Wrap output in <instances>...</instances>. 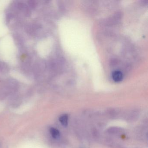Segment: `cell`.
I'll return each instance as SVG.
<instances>
[{
  "label": "cell",
  "mask_w": 148,
  "mask_h": 148,
  "mask_svg": "<svg viewBox=\"0 0 148 148\" xmlns=\"http://www.w3.org/2000/svg\"><path fill=\"white\" fill-rule=\"evenodd\" d=\"M112 77L115 82H120L123 79V73L120 71H114L112 74Z\"/></svg>",
  "instance_id": "1"
},
{
  "label": "cell",
  "mask_w": 148,
  "mask_h": 148,
  "mask_svg": "<svg viewBox=\"0 0 148 148\" xmlns=\"http://www.w3.org/2000/svg\"><path fill=\"white\" fill-rule=\"evenodd\" d=\"M50 132L51 135L53 138L57 139L60 137V132L56 128L51 127L50 129Z\"/></svg>",
  "instance_id": "3"
},
{
  "label": "cell",
  "mask_w": 148,
  "mask_h": 148,
  "mask_svg": "<svg viewBox=\"0 0 148 148\" xmlns=\"http://www.w3.org/2000/svg\"><path fill=\"white\" fill-rule=\"evenodd\" d=\"M59 121L61 124L64 126L66 127L68 125V117L67 114H63L61 115L59 117Z\"/></svg>",
  "instance_id": "2"
}]
</instances>
